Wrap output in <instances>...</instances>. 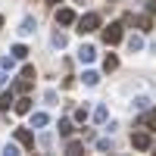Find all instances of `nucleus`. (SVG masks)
Here are the masks:
<instances>
[{
    "label": "nucleus",
    "instance_id": "f257e3e1",
    "mask_svg": "<svg viewBox=\"0 0 156 156\" xmlns=\"http://www.w3.org/2000/svg\"><path fill=\"white\" fill-rule=\"evenodd\" d=\"M75 22H78V31L81 34H90V31L100 28V12H84V16L75 19Z\"/></svg>",
    "mask_w": 156,
    "mask_h": 156
},
{
    "label": "nucleus",
    "instance_id": "f03ea898",
    "mask_svg": "<svg viewBox=\"0 0 156 156\" xmlns=\"http://www.w3.org/2000/svg\"><path fill=\"white\" fill-rule=\"evenodd\" d=\"M122 41V22H109L106 28H103V44H119Z\"/></svg>",
    "mask_w": 156,
    "mask_h": 156
},
{
    "label": "nucleus",
    "instance_id": "7ed1b4c3",
    "mask_svg": "<svg viewBox=\"0 0 156 156\" xmlns=\"http://www.w3.org/2000/svg\"><path fill=\"white\" fill-rule=\"evenodd\" d=\"M131 147H134V150H150V147H153V137H150L147 131H134V134H131Z\"/></svg>",
    "mask_w": 156,
    "mask_h": 156
},
{
    "label": "nucleus",
    "instance_id": "20e7f679",
    "mask_svg": "<svg viewBox=\"0 0 156 156\" xmlns=\"http://www.w3.org/2000/svg\"><path fill=\"white\" fill-rule=\"evenodd\" d=\"M16 140H19L25 150H34V134L28 131V128H16Z\"/></svg>",
    "mask_w": 156,
    "mask_h": 156
},
{
    "label": "nucleus",
    "instance_id": "39448f33",
    "mask_svg": "<svg viewBox=\"0 0 156 156\" xmlns=\"http://www.w3.org/2000/svg\"><path fill=\"white\" fill-rule=\"evenodd\" d=\"M140 112H144V109H140ZM137 125L147 128V131H156V109H150V112H144V115H137Z\"/></svg>",
    "mask_w": 156,
    "mask_h": 156
},
{
    "label": "nucleus",
    "instance_id": "423d86ee",
    "mask_svg": "<svg viewBox=\"0 0 156 156\" xmlns=\"http://www.w3.org/2000/svg\"><path fill=\"white\" fill-rule=\"evenodd\" d=\"M78 59H81V62H94V59H97V47L81 44V47H78Z\"/></svg>",
    "mask_w": 156,
    "mask_h": 156
},
{
    "label": "nucleus",
    "instance_id": "0eeeda50",
    "mask_svg": "<svg viewBox=\"0 0 156 156\" xmlns=\"http://www.w3.org/2000/svg\"><path fill=\"white\" fill-rule=\"evenodd\" d=\"M34 28H37V22H34L31 16H25V19L19 22V34H22V37H28V34H34Z\"/></svg>",
    "mask_w": 156,
    "mask_h": 156
},
{
    "label": "nucleus",
    "instance_id": "6e6552de",
    "mask_svg": "<svg viewBox=\"0 0 156 156\" xmlns=\"http://www.w3.org/2000/svg\"><path fill=\"white\" fill-rule=\"evenodd\" d=\"M72 22H75V12H72L69 6L56 9V25H72Z\"/></svg>",
    "mask_w": 156,
    "mask_h": 156
},
{
    "label": "nucleus",
    "instance_id": "1a4fd4ad",
    "mask_svg": "<svg viewBox=\"0 0 156 156\" xmlns=\"http://www.w3.org/2000/svg\"><path fill=\"white\" fill-rule=\"evenodd\" d=\"M50 125V115L47 112H31V125L28 128H47Z\"/></svg>",
    "mask_w": 156,
    "mask_h": 156
},
{
    "label": "nucleus",
    "instance_id": "9d476101",
    "mask_svg": "<svg viewBox=\"0 0 156 156\" xmlns=\"http://www.w3.org/2000/svg\"><path fill=\"white\" fill-rule=\"evenodd\" d=\"M12 109H16L19 115H28V112H31V100H28V97H22V100H12Z\"/></svg>",
    "mask_w": 156,
    "mask_h": 156
},
{
    "label": "nucleus",
    "instance_id": "9b49d317",
    "mask_svg": "<svg viewBox=\"0 0 156 156\" xmlns=\"http://www.w3.org/2000/svg\"><path fill=\"white\" fill-rule=\"evenodd\" d=\"M12 100H16V90H12V87H9V90H3V94H0V109L6 112V109L12 106Z\"/></svg>",
    "mask_w": 156,
    "mask_h": 156
},
{
    "label": "nucleus",
    "instance_id": "f8f14e48",
    "mask_svg": "<svg viewBox=\"0 0 156 156\" xmlns=\"http://www.w3.org/2000/svg\"><path fill=\"white\" fill-rule=\"evenodd\" d=\"M131 22L137 25L140 31H150V28H153V19H150V12H147V16H137V19H131Z\"/></svg>",
    "mask_w": 156,
    "mask_h": 156
},
{
    "label": "nucleus",
    "instance_id": "ddd939ff",
    "mask_svg": "<svg viewBox=\"0 0 156 156\" xmlns=\"http://www.w3.org/2000/svg\"><path fill=\"white\" fill-rule=\"evenodd\" d=\"M81 81H84L87 87H97V84H100V72H90V69H87V72L81 75Z\"/></svg>",
    "mask_w": 156,
    "mask_h": 156
},
{
    "label": "nucleus",
    "instance_id": "4468645a",
    "mask_svg": "<svg viewBox=\"0 0 156 156\" xmlns=\"http://www.w3.org/2000/svg\"><path fill=\"white\" fill-rule=\"evenodd\" d=\"M50 44H53L56 50H62V47H66V44H69V37H66V34H62V31H53V37H50Z\"/></svg>",
    "mask_w": 156,
    "mask_h": 156
},
{
    "label": "nucleus",
    "instance_id": "2eb2a0df",
    "mask_svg": "<svg viewBox=\"0 0 156 156\" xmlns=\"http://www.w3.org/2000/svg\"><path fill=\"white\" fill-rule=\"evenodd\" d=\"M16 62H19L16 56H12V53H6L3 59H0V69H3V72H12V69H16Z\"/></svg>",
    "mask_w": 156,
    "mask_h": 156
},
{
    "label": "nucleus",
    "instance_id": "dca6fc26",
    "mask_svg": "<svg viewBox=\"0 0 156 156\" xmlns=\"http://www.w3.org/2000/svg\"><path fill=\"white\" fill-rule=\"evenodd\" d=\"M56 128H59V137H69V134L75 131V125H72L69 119H59V125H56Z\"/></svg>",
    "mask_w": 156,
    "mask_h": 156
},
{
    "label": "nucleus",
    "instance_id": "f3484780",
    "mask_svg": "<svg viewBox=\"0 0 156 156\" xmlns=\"http://www.w3.org/2000/svg\"><path fill=\"white\" fill-rule=\"evenodd\" d=\"M140 47H144V37H140V34H131V37H128V50H131V53H137Z\"/></svg>",
    "mask_w": 156,
    "mask_h": 156
},
{
    "label": "nucleus",
    "instance_id": "a211bd4d",
    "mask_svg": "<svg viewBox=\"0 0 156 156\" xmlns=\"http://www.w3.org/2000/svg\"><path fill=\"white\" fill-rule=\"evenodd\" d=\"M28 87H31V78H25V75L19 78L16 84H12V90H16V94H25V90H28Z\"/></svg>",
    "mask_w": 156,
    "mask_h": 156
},
{
    "label": "nucleus",
    "instance_id": "6ab92c4d",
    "mask_svg": "<svg viewBox=\"0 0 156 156\" xmlns=\"http://www.w3.org/2000/svg\"><path fill=\"white\" fill-rule=\"evenodd\" d=\"M106 119H109V109H106V106H97V109H94V122H97V125H103Z\"/></svg>",
    "mask_w": 156,
    "mask_h": 156
},
{
    "label": "nucleus",
    "instance_id": "aec40b11",
    "mask_svg": "<svg viewBox=\"0 0 156 156\" xmlns=\"http://www.w3.org/2000/svg\"><path fill=\"white\" fill-rule=\"evenodd\" d=\"M9 53L16 56V59H25V56H28V47H25V44H16V47L9 50Z\"/></svg>",
    "mask_w": 156,
    "mask_h": 156
},
{
    "label": "nucleus",
    "instance_id": "412c9836",
    "mask_svg": "<svg viewBox=\"0 0 156 156\" xmlns=\"http://www.w3.org/2000/svg\"><path fill=\"white\" fill-rule=\"evenodd\" d=\"M103 69H106V72H115V69H119V59H115V56L109 53L106 59H103Z\"/></svg>",
    "mask_w": 156,
    "mask_h": 156
},
{
    "label": "nucleus",
    "instance_id": "4be33fe9",
    "mask_svg": "<svg viewBox=\"0 0 156 156\" xmlns=\"http://www.w3.org/2000/svg\"><path fill=\"white\" fill-rule=\"evenodd\" d=\"M97 150H100V153H112V140H109V137H100V140H97Z\"/></svg>",
    "mask_w": 156,
    "mask_h": 156
},
{
    "label": "nucleus",
    "instance_id": "5701e85b",
    "mask_svg": "<svg viewBox=\"0 0 156 156\" xmlns=\"http://www.w3.org/2000/svg\"><path fill=\"white\" fill-rule=\"evenodd\" d=\"M81 150H84L81 140H69V144H66V153H81Z\"/></svg>",
    "mask_w": 156,
    "mask_h": 156
},
{
    "label": "nucleus",
    "instance_id": "b1692460",
    "mask_svg": "<svg viewBox=\"0 0 156 156\" xmlns=\"http://www.w3.org/2000/svg\"><path fill=\"white\" fill-rule=\"evenodd\" d=\"M87 115H90L87 106H78V109H75V119H78V122H87Z\"/></svg>",
    "mask_w": 156,
    "mask_h": 156
},
{
    "label": "nucleus",
    "instance_id": "393cba45",
    "mask_svg": "<svg viewBox=\"0 0 156 156\" xmlns=\"http://www.w3.org/2000/svg\"><path fill=\"white\" fill-rule=\"evenodd\" d=\"M3 153H6V156H19V147H16V144H6Z\"/></svg>",
    "mask_w": 156,
    "mask_h": 156
},
{
    "label": "nucleus",
    "instance_id": "a878e982",
    "mask_svg": "<svg viewBox=\"0 0 156 156\" xmlns=\"http://www.w3.org/2000/svg\"><path fill=\"white\" fill-rule=\"evenodd\" d=\"M134 106H137V109H147V106H150V100H147V97H137V100H134Z\"/></svg>",
    "mask_w": 156,
    "mask_h": 156
},
{
    "label": "nucleus",
    "instance_id": "bb28decb",
    "mask_svg": "<svg viewBox=\"0 0 156 156\" xmlns=\"http://www.w3.org/2000/svg\"><path fill=\"white\" fill-rule=\"evenodd\" d=\"M22 75H25V78H31V81H34V66H22Z\"/></svg>",
    "mask_w": 156,
    "mask_h": 156
},
{
    "label": "nucleus",
    "instance_id": "cd10ccee",
    "mask_svg": "<svg viewBox=\"0 0 156 156\" xmlns=\"http://www.w3.org/2000/svg\"><path fill=\"white\" fill-rule=\"evenodd\" d=\"M147 12H150V16L156 12V0H147Z\"/></svg>",
    "mask_w": 156,
    "mask_h": 156
},
{
    "label": "nucleus",
    "instance_id": "c85d7f7f",
    "mask_svg": "<svg viewBox=\"0 0 156 156\" xmlns=\"http://www.w3.org/2000/svg\"><path fill=\"white\" fill-rule=\"evenodd\" d=\"M47 3H62V0H47Z\"/></svg>",
    "mask_w": 156,
    "mask_h": 156
},
{
    "label": "nucleus",
    "instance_id": "c756f323",
    "mask_svg": "<svg viewBox=\"0 0 156 156\" xmlns=\"http://www.w3.org/2000/svg\"><path fill=\"white\" fill-rule=\"evenodd\" d=\"M0 28H3V16H0Z\"/></svg>",
    "mask_w": 156,
    "mask_h": 156
},
{
    "label": "nucleus",
    "instance_id": "7c9ffc66",
    "mask_svg": "<svg viewBox=\"0 0 156 156\" xmlns=\"http://www.w3.org/2000/svg\"><path fill=\"white\" fill-rule=\"evenodd\" d=\"M153 50H156V44H153Z\"/></svg>",
    "mask_w": 156,
    "mask_h": 156
}]
</instances>
